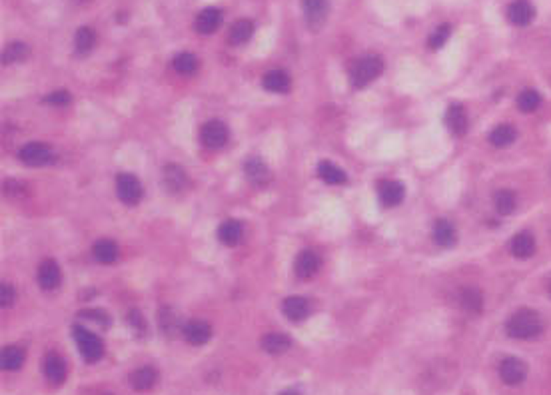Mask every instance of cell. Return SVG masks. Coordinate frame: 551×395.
Masks as SVG:
<instances>
[{"label": "cell", "instance_id": "cell-33", "mask_svg": "<svg viewBox=\"0 0 551 395\" xmlns=\"http://www.w3.org/2000/svg\"><path fill=\"white\" fill-rule=\"evenodd\" d=\"M515 138H517V132H515V128L510 126V124H501V126L494 128L492 134H490V142H492L494 146H497V148L510 146Z\"/></svg>", "mask_w": 551, "mask_h": 395}, {"label": "cell", "instance_id": "cell-35", "mask_svg": "<svg viewBox=\"0 0 551 395\" xmlns=\"http://www.w3.org/2000/svg\"><path fill=\"white\" fill-rule=\"evenodd\" d=\"M30 48L22 42H12L10 46H6L4 54H2V62L4 64H12V62H22L24 58H28Z\"/></svg>", "mask_w": 551, "mask_h": 395}, {"label": "cell", "instance_id": "cell-15", "mask_svg": "<svg viewBox=\"0 0 551 395\" xmlns=\"http://www.w3.org/2000/svg\"><path fill=\"white\" fill-rule=\"evenodd\" d=\"M535 17V8L528 0H515L508 8V20L515 26H528Z\"/></svg>", "mask_w": 551, "mask_h": 395}, {"label": "cell", "instance_id": "cell-13", "mask_svg": "<svg viewBox=\"0 0 551 395\" xmlns=\"http://www.w3.org/2000/svg\"><path fill=\"white\" fill-rule=\"evenodd\" d=\"M26 361V352L24 347L20 345H4L2 347V354H0V365L4 372L8 374H14V372H20L22 365Z\"/></svg>", "mask_w": 551, "mask_h": 395}, {"label": "cell", "instance_id": "cell-30", "mask_svg": "<svg viewBox=\"0 0 551 395\" xmlns=\"http://www.w3.org/2000/svg\"><path fill=\"white\" fill-rule=\"evenodd\" d=\"M92 254L100 263H114L118 258V245L112 240H98L92 247Z\"/></svg>", "mask_w": 551, "mask_h": 395}, {"label": "cell", "instance_id": "cell-7", "mask_svg": "<svg viewBox=\"0 0 551 395\" xmlns=\"http://www.w3.org/2000/svg\"><path fill=\"white\" fill-rule=\"evenodd\" d=\"M230 132L226 128L224 122L220 120H210L202 126L200 132V138H202V144L210 148V150H218V148H224L226 142H228Z\"/></svg>", "mask_w": 551, "mask_h": 395}, {"label": "cell", "instance_id": "cell-21", "mask_svg": "<svg viewBox=\"0 0 551 395\" xmlns=\"http://www.w3.org/2000/svg\"><path fill=\"white\" fill-rule=\"evenodd\" d=\"M510 247H512V254L515 258L528 260V258H532L533 254H535V240H533V236L530 232H519V234L513 236Z\"/></svg>", "mask_w": 551, "mask_h": 395}, {"label": "cell", "instance_id": "cell-39", "mask_svg": "<svg viewBox=\"0 0 551 395\" xmlns=\"http://www.w3.org/2000/svg\"><path fill=\"white\" fill-rule=\"evenodd\" d=\"M44 102L50 104V106H68L72 102V96L68 94L66 90H58V92H52V94L46 96Z\"/></svg>", "mask_w": 551, "mask_h": 395}, {"label": "cell", "instance_id": "cell-8", "mask_svg": "<svg viewBox=\"0 0 551 395\" xmlns=\"http://www.w3.org/2000/svg\"><path fill=\"white\" fill-rule=\"evenodd\" d=\"M19 158L28 166H44L52 160V148L42 142H30L20 148Z\"/></svg>", "mask_w": 551, "mask_h": 395}, {"label": "cell", "instance_id": "cell-38", "mask_svg": "<svg viewBox=\"0 0 551 395\" xmlns=\"http://www.w3.org/2000/svg\"><path fill=\"white\" fill-rule=\"evenodd\" d=\"M128 321H130V325H132V330L136 336H146V332H148V325H146V320L142 318V314H140L138 310H132V312H130Z\"/></svg>", "mask_w": 551, "mask_h": 395}, {"label": "cell", "instance_id": "cell-29", "mask_svg": "<svg viewBox=\"0 0 551 395\" xmlns=\"http://www.w3.org/2000/svg\"><path fill=\"white\" fill-rule=\"evenodd\" d=\"M96 46V32L88 26H82L78 28L77 34H74V50H77L80 57H86L92 48Z\"/></svg>", "mask_w": 551, "mask_h": 395}, {"label": "cell", "instance_id": "cell-4", "mask_svg": "<svg viewBox=\"0 0 551 395\" xmlns=\"http://www.w3.org/2000/svg\"><path fill=\"white\" fill-rule=\"evenodd\" d=\"M42 376L46 379V383L52 385V387L64 385V381L68 379V363H66L64 356L58 354V352L44 354V359H42Z\"/></svg>", "mask_w": 551, "mask_h": 395}, {"label": "cell", "instance_id": "cell-9", "mask_svg": "<svg viewBox=\"0 0 551 395\" xmlns=\"http://www.w3.org/2000/svg\"><path fill=\"white\" fill-rule=\"evenodd\" d=\"M182 336L194 347L206 345L212 339V325L204 320H190L182 325Z\"/></svg>", "mask_w": 551, "mask_h": 395}, {"label": "cell", "instance_id": "cell-3", "mask_svg": "<svg viewBox=\"0 0 551 395\" xmlns=\"http://www.w3.org/2000/svg\"><path fill=\"white\" fill-rule=\"evenodd\" d=\"M383 72V62L376 54H368L356 60L350 68V80L354 88H363L370 82H374Z\"/></svg>", "mask_w": 551, "mask_h": 395}, {"label": "cell", "instance_id": "cell-14", "mask_svg": "<svg viewBox=\"0 0 551 395\" xmlns=\"http://www.w3.org/2000/svg\"><path fill=\"white\" fill-rule=\"evenodd\" d=\"M294 270H296V276L302 278V280H310L318 270H320V256L312 250H304L298 254L296 263H294Z\"/></svg>", "mask_w": 551, "mask_h": 395}, {"label": "cell", "instance_id": "cell-31", "mask_svg": "<svg viewBox=\"0 0 551 395\" xmlns=\"http://www.w3.org/2000/svg\"><path fill=\"white\" fill-rule=\"evenodd\" d=\"M254 34V22L248 19L238 20L232 28H230V44H244Z\"/></svg>", "mask_w": 551, "mask_h": 395}, {"label": "cell", "instance_id": "cell-18", "mask_svg": "<svg viewBox=\"0 0 551 395\" xmlns=\"http://www.w3.org/2000/svg\"><path fill=\"white\" fill-rule=\"evenodd\" d=\"M282 312L290 321H302L310 314V301L305 298H300V296L285 298L284 303H282Z\"/></svg>", "mask_w": 551, "mask_h": 395}, {"label": "cell", "instance_id": "cell-16", "mask_svg": "<svg viewBox=\"0 0 551 395\" xmlns=\"http://www.w3.org/2000/svg\"><path fill=\"white\" fill-rule=\"evenodd\" d=\"M260 347L270 356H282L292 347V338L285 336V334L272 332V334H266L264 338L260 339Z\"/></svg>", "mask_w": 551, "mask_h": 395}, {"label": "cell", "instance_id": "cell-1", "mask_svg": "<svg viewBox=\"0 0 551 395\" xmlns=\"http://www.w3.org/2000/svg\"><path fill=\"white\" fill-rule=\"evenodd\" d=\"M541 330H543L541 316L537 312H533V310H528V307L517 310L505 323V332L513 339L537 338L541 334Z\"/></svg>", "mask_w": 551, "mask_h": 395}, {"label": "cell", "instance_id": "cell-28", "mask_svg": "<svg viewBox=\"0 0 551 395\" xmlns=\"http://www.w3.org/2000/svg\"><path fill=\"white\" fill-rule=\"evenodd\" d=\"M242 224L236 220H228L218 227V240L224 245H236L242 240Z\"/></svg>", "mask_w": 551, "mask_h": 395}, {"label": "cell", "instance_id": "cell-37", "mask_svg": "<svg viewBox=\"0 0 551 395\" xmlns=\"http://www.w3.org/2000/svg\"><path fill=\"white\" fill-rule=\"evenodd\" d=\"M450 32H452V28L448 26V24H441V26H437V30L430 37V48H434V50H437V48H441L445 42H448V38H450Z\"/></svg>", "mask_w": 551, "mask_h": 395}, {"label": "cell", "instance_id": "cell-43", "mask_svg": "<svg viewBox=\"0 0 551 395\" xmlns=\"http://www.w3.org/2000/svg\"><path fill=\"white\" fill-rule=\"evenodd\" d=\"M550 296H551V282H550Z\"/></svg>", "mask_w": 551, "mask_h": 395}, {"label": "cell", "instance_id": "cell-2", "mask_svg": "<svg viewBox=\"0 0 551 395\" xmlns=\"http://www.w3.org/2000/svg\"><path fill=\"white\" fill-rule=\"evenodd\" d=\"M72 336H74V341H77L78 352H80V356L86 363H98L100 359L104 358V354H106L104 341L100 339V336H96L94 332L86 330L84 325H74L72 327Z\"/></svg>", "mask_w": 551, "mask_h": 395}, {"label": "cell", "instance_id": "cell-44", "mask_svg": "<svg viewBox=\"0 0 551 395\" xmlns=\"http://www.w3.org/2000/svg\"><path fill=\"white\" fill-rule=\"evenodd\" d=\"M102 395H114V394H102Z\"/></svg>", "mask_w": 551, "mask_h": 395}, {"label": "cell", "instance_id": "cell-45", "mask_svg": "<svg viewBox=\"0 0 551 395\" xmlns=\"http://www.w3.org/2000/svg\"><path fill=\"white\" fill-rule=\"evenodd\" d=\"M80 2H82V0H80Z\"/></svg>", "mask_w": 551, "mask_h": 395}, {"label": "cell", "instance_id": "cell-32", "mask_svg": "<svg viewBox=\"0 0 551 395\" xmlns=\"http://www.w3.org/2000/svg\"><path fill=\"white\" fill-rule=\"evenodd\" d=\"M495 212L499 216H512L513 210L517 206V196L513 194L512 190H501L495 194Z\"/></svg>", "mask_w": 551, "mask_h": 395}, {"label": "cell", "instance_id": "cell-36", "mask_svg": "<svg viewBox=\"0 0 551 395\" xmlns=\"http://www.w3.org/2000/svg\"><path fill=\"white\" fill-rule=\"evenodd\" d=\"M541 104V96L537 94L535 90H523L521 94L517 96V108L521 112H535Z\"/></svg>", "mask_w": 551, "mask_h": 395}, {"label": "cell", "instance_id": "cell-17", "mask_svg": "<svg viewBox=\"0 0 551 395\" xmlns=\"http://www.w3.org/2000/svg\"><path fill=\"white\" fill-rule=\"evenodd\" d=\"M445 124L454 136H463L468 132V112L461 104H452L445 112Z\"/></svg>", "mask_w": 551, "mask_h": 395}, {"label": "cell", "instance_id": "cell-12", "mask_svg": "<svg viewBox=\"0 0 551 395\" xmlns=\"http://www.w3.org/2000/svg\"><path fill=\"white\" fill-rule=\"evenodd\" d=\"M378 196H380V202L383 206H398L405 198V188L398 180H383L378 186Z\"/></svg>", "mask_w": 551, "mask_h": 395}, {"label": "cell", "instance_id": "cell-34", "mask_svg": "<svg viewBox=\"0 0 551 395\" xmlns=\"http://www.w3.org/2000/svg\"><path fill=\"white\" fill-rule=\"evenodd\" d=\"M174 70L182 76H192L198 70V58L192 52H180L174 58Z\"/></svg>", "mask_w": 551, "mask_h": 395}, {"label": "cell", "instance_id": "cell-22", "mask_svg": "<svg viewBox=\"0 0 551 395\" xmlns=\"http://www.w3.org/2000/svg\"><path fill=\"white\" fill-rule=\"evenodd\" d=\"M244 172H246L248 180L252 184H256V186H266V184H270V170H268V166L260 158L248 160L246 166H244Z\"/></svg>", "mask_w": 551, "mask_h": 395}, {"label": "cell", "instance_id": "cell-20", "mask_svg": "<svg viewBox=\"0 0 551 395\" xmlns=\"http://www.w3.org/2000/svg\"><path fill=\"white\" fill-rule=\"evenodd\" d=\"M39 283L42 290H57L60 283V267L54 260H44L39 267Z\"/></svg>", "mask_w": 551, "mask_h": 395}, {"label": "cell", "instance_id": "cell-40", "mask_svg": "<svg viewBox=\"0 0 551 395\" xmlns=\"http://www.w3.org/2000/svg\"><path fill=\"white\" fill-rule=\"evenodd\" d=\"M80 318L94 321V323H98L100 327H110V318H108L106 314H102L100 310H92V312H82V314H80Z\"/></svg>", "mask_w": 551, "mask_h": 395}, {"label": "cell", "instance_id": "cell-6", "mask_svg": "<svg viewBox=\"0 0 551 395\" xmlns=\"http://www.w3.org/2000/svg\"><path fill=\"white\" fill-rule=\"evenodd\" d=\"M116 194L118 198L128 204V206H136L142 198V184L134 174H118L116 178Z\"/></svg>", "mask_w": 551, "mask_h": 395}, {"label": "cell", "instance_id": "cell-11", "mask_svg": "<svg viewBox=\"0 0 551 395\" xmlns=\"http://www.w3.org/2000/svg\"><path fill=\"white\" fill-rule=\"evenodd\" d=\"M330 12V0H304V14L312 30H320Z\"/></svg>", "mask_w": 551, "mask_h": 395}, {"label": "cell", "instance_id": "cell-26", "mask_svg": "<svg viewBox=\"0 0 551 395\" xmlns=\"http://www.w3.org/2000/svg\"><path fill=\"white\" fill-rule=\"evenodd\" d=\"M188 178L184 174V170L180 168L178 164H168L164 168V186L170 190V192H182L186 186Z\"/></svg>", "mask_w": 551, "mask_h": 395}, {"label": "cell", "instance_id": "cell-27", "mask_svg": "<svg viewBox=\"0 0 551 395\" xmlns=\"http://www.w3.org/2000/svg\"><path fill=\"white\" fill-rule=\"evenodd\" d=\"M318 176L322 178L325 184H336V186H340V184H345V182H348L345 172H343L342 168H338L336 164L328 162V160H323V162L318 164Z\"/></svg>", "mask_w": 551, "mask_h": 395}, {"label": "cell", "instance_id": "cell-24", "mask_svg": "<svg viewBox=\"0 0 551 395\" xmlns=\"http://www.w3.org/2000/svg\"><path fill=\"white\" fill-rule=\"evenodd\" d=\"M459 305L468 314H479L483 310V296H481V292L475 290V287H463L459 292Z\"/></svg>", "mask_w": 551, "mask_h": 395}, {"label": "cell", "instance_id": "cell-25", "mask_svg": "<svg viewBox=\"0 0 551 395\" xmlns=\"http://www.w3.org/2000/svg\"><path fill=\"white\" fill-rule=\"evenodd\" d=\"M434 240L441 247H452L457 242L456 227L452 226L448 220H437L436 226H434Z\"/></svg>", "mask_w": 551, "mask_h": 395}, {"label": "cell", "instance_id": "cell-23", "mask_svg": "<svg viewBox=\"0 0 551 395\" xmlns=\"http://www.w3.org/2000/svg\"><path fill=\"white\" fill-rule=\"evenodd\" d=\"M292 86V78L284 70H272L264 76V88L276 94H284Z\"/></svg>", "mask_w": 551, "mask_h": 395}, {"label": "cell", "instance_id": "cell-10", "mask_svg": "<svg viewBox=\"0 0 551 395\" xmlns=\"http://www.w3.org/2000/svg\"><path fill=\"white\" fill-rule=\"evenodd\" d=\"M499 377L508 385H519L528 377V365L517 358H505L499 363Z\"/></svg>", "mask_w": 551, "mask_h": 395}, {"label": "cell", "instance_id": "cell-41", "mask_svg": "<svg viewBox=\"0 0 551 395\" xmlns=\"http://www.w3.org/2000/svg\"><path fill=\"white\" fill-rule=\"evenodd\" d=\"M12 301H14V287L8 285V283H2V294H0V303H2V307L12 305Z\"/></svg>", "mask_w": 551, "mask_h": 395}, {"label": "cell", "instance_id": "cell-5", "mask_svg": "<svg viewBox=\"0 0 551 395\" xmlns=\"http://www.w3.org/2000/svg\"><path fill=\"white\" fill-rule=\"evenodd\" d=\"M160 381V372L154 365H140L128 374V385L136 394H148Z\"/></svg>", "mask_w": 551, "mask_h": 395}, {"label": "cell", "instance_id": "cell-19", "mask_svg": "<svg viewBox=\"0 0 551 395\" xmlns=\"http://www.w3.org/2000/svg\"><path fill=\"white\" fill-rule=\"evenodd\" d=\"M220 22H222V12H220L218 8L210 6V8H204V10L196 17L194 26H196V30H198L200 34H212V32H216V28L220 26Z\"/></svg>", "mask_w": 551, "mask_h": 395}, {"label": "cell", "instance_id": "cell-42", "mask_svg": "<svg viewBox=\"0 0 551 395\" xmlns=\"http://www.w3.org/2000/svg\"><path fill=\"white\" fill-rule=\"evenodd\" d=\"M278 395H302V392H300L298 387H285V389H282Z\"/></svg>", "mask_w": 551, "mask_h": 395}]
</instances>
